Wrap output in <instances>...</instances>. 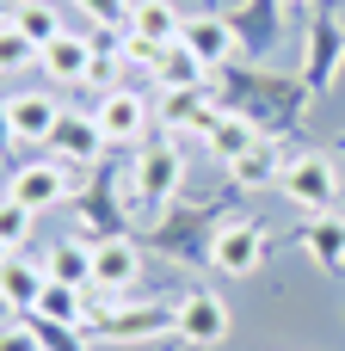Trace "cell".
<instances>
[{"label": "cell", "mask_w": 345, "mask_h": 351, "mask_svg": "<svg viewBox=\"0 0 345 351\" xmlns=\"http://www.w3.org/2000/svg\"><path fill=\"white\" fill-rule=\"evenodd\" d=\"M185 185V154L179 142H154V148H136V173H130V197H142V210H160L173 204Z\"/></svg>", "instance_id": "obj_1"}, {"label": "cell", "mask_w": 345, "mask_h": 351, "mask_svg": "<svg viewBox=\"0 0 345 351\" xmlns=\"http://www.w3.org/2000/svg\"><path fill=\"white\" fill-rule=\"evenodd\" d=\"M284 197L290 204H302L309 216H333V197H340V167L327 160V154H296V160H284Z\"/></svg>", "instance_id": "obj_2"}, {"label": "cell", "mask_w": 345, "mask_h": 351, "mask_svg": "<svg viewBox=\"0 0 345 351\" xmlns=\"http://www.w3.org/2000/svg\"><path fill=\"white\" fill-rule=\"evenodd\" d=\"M167 333H179V308H167V302H142V308H111V315H99L93 327H86V339H167Z\"/></svg>", "instance_id": "obj_3"}, {"label": "cell", "mask_w": 345, "mask_h": 351, "mask_svg": "<svg viewBox=\"0 0 345 351\" xmlns=\"http://www.w3.org/2000/svg\"><path fill=\"white\" fill-rule=\"evenodd\" d=\"M68 191H74V173H68L62 160H49V154L31 160V167H12V179H6V197L25 204V210H37V216H43L49 204H62Z\"/></svg>", "instance_id": "obj_4"}, {"label": "cell", "mask_w": 345, "mask_h": 351, "mask_svg": "<svg viewBox=\"0 0 345 351\" xmlns=\"http://www.w3.org/2000/svg\"><path fill=\"white\" fill-rule=\"evenodd\" d=\"M210 265L222 278H253L265 265V228L259 222H222L210 241Z\"/></svg>", "instance_id": "obj_5"}, {"label": "cell", "mask_w": 345, "mask_h": 351, "mask_svg": "<svg viewBox=\"0 0 345 351\" xmlns=\"http://www.w3.org/2000/svg\"><path fill=\"white\" fill-rule=\"evenodd\" d=\"M345 62V31L333 12H315V25H309V62H302V86L309 93H327L333 86V74H340Z\"/></svg>", "instance_id": "obj_6"}, {"label": "cell", "mask_w": 345, "mask_h": 351, "mask_svg": "<svg viewBox=\"0 0 345 351\" xmlns=\"http://www.w3.org/2000/svg\"><path fill=\"white\" fill-rule=\"evenodd\" d=\"M62 117H68V111H62L56 93H12V99H6V123H12L19 142H43V148H49V136L62 130Z\"/></svg>", "instance_id": "obj_7"}, {"label": "cell", "mask_w": 345, "mask_h": 351, "mask_svg": "<svg viewBox=\"0 0 345 351\" xmlns=\"http://www.w3.org/2000/svg\"><path fill=\"white\" fill-rule=\"evenodd\" d=\"M179 308V339L185 346H222L228 339V302L216 296V290H191L185 302H173Z\"/></svg>", "instance_id": "obj_8"}, {"label": "cell", "mask_w": 345, "mask_h": 351, "mask_svg": "<svg viewBox=\"0 0 345 351\" xmlns=\"http://www.w3.org/2000/svg\"><path fill=\"white\" fill-rule=\"evenodd\" d=\"M179 43H185V49H198L210 68H228V62L241 56V31H235V19H222V12H191Z\"/></svg>", "instance_id": "obj_9"}, {"label": "cell", "mask_w": 345, "mask_h": 351, "mask_svg": "<svg viewBox=\"0 0 345 351\" xmlns=\"http://www.w3.org/2000/svg\"><path fill=\"white\" fill-rule=\"evenodd\" d=\"M93 117H99V130H105V142H142L148 136V123H154V111H148V99H136V93H105L99 105H93Z\"/></svg>", "instance_id": "obj_10"}, {"label": "cell", "mask_w": 345, "mask_h": 351, "mask_svg": "<svg viewBox=\"0 0 345 351\" xmlns=\"http://www.w3.org/2000/svg\"><path fill=\"white\" fill-rule=\"evenodd\" d=\"M105 148H111V142H105L99 117H80V111H68L62 130L49 136V160H62V167H93Z\"/></svg>", "instance_id": "obj_11"}, {"label": "cell", "mask_w": 345, "mask_h": 351, "mask_svg": "<svg viewBox=\"0 0 345 351\" xmlns=\"http://www.w3.org/2000/svg\"><path fill=\"white\" fill-rule=\"evenodd\" d=\"M216 117H222V105H210V93L198 86V93H173V86H160V111H154V123L160 130H198V136H210L216 130Z\"/></svg>", "instance_id": "obj_12"}, {"label": "cell", "mask_w": 345, "mask_h": 351, "mask_svg": "<svg viewBox=\"0 0 345 351\" xmlns=\"http://www.w3.org/2000/svg\"><path fill=\"white\" fill-rule=\"evenodd\" d=\"M136 278H142V253H136V241H99L93 247V290H111V296H123V290H136Z\"/></svg>", "instance_id": "obj_13"}, {"label": "cell", "mask_w": 345, "mask_h": 351, "mask_svg": "<svg viewBox=\"0 0 345 351\" xmlns=\"http://www.w3.org/2000/svg\"><path fill=\"white\" fill-rule=\"evenodd\" d=\"M93 49L99 43H86L80 31H62L56 43H43V56H37V68L56 80V86H86V68H93Z\"/></svg>", "instance_id": "obj_14"}, {"label": "cell", "mask_w": 345, "mask_h": 351, "mask_svg": "<svg viewBox=\"0 0 345 351\" xmlns=\"http://www.w3.org/2000/svg\"><path fill=\"white\" fill-rule=\"evenodd\" d=\"M123 31H136V37H148V43H160V49H167V43H179V37H185V12H179L173 0H136Z\"/></svg>", "instance_id": "obj_15"}, {"label": "cell", "mask_w": 345, "mask_h": 351, "mask_svg": "<svg viewBox=\"0 0 345 351\" xmlns=\"http://www.w3.org/2000/svg\"><path fill=\"white\" fill-rule=\"evenodd\" d=\"M154 80L173 86V93H198V86H210V62L198 49H185V43H167L160 62H154Z\"/></svg>", "instance_id": "obj_16"}, {"label": "cell", "mask_w": 345, "mask_h": 351, "mask_svg": "<svg viewBox=\"0 0 345 351\" xmlns=\"http://www.w3.org/2000/svg\"><path fill=\"white\" fill-rule=\"evenodd\" d=\"M296 241L309 247V259H315L321 271H340V265H345V222H340V216H309Z\"/></svg>", "instance_id": "obj_17"}, {"label": "cell", "mask_w": 345, "mask_h": 351, "mask_svg": "<svg viewBox=\"0 0 345 351\" xmlns=\"http://www.w3.org/2000/svg\"><path fill=\"white\" fill-rule=\"evenodd\" d=\"M204 142H210V154H216L222 167H235L247 148H259V123H253V117H241V111H222V117H216V130H210Z\"/></svg>", "instance_id": "obj_18"}, {"label": "cell", "mask_w": 345, "mask_h": 351, "mask_svg": "<svg viewBox=\"0 0 345 351\" xmlns=\"http://www.w3.org/2000/svg\"><path fill=\"white\" fill-rule=\"evenodd\" d=\"M43 284H49V271L31 265V259H19V253L0 265V302H6V308H37Z\"/></svg>", "instance_id": "obj_19"}, {"label": "cell", "mask_w": 345, "mask_h": 351, "mask_svg": "<svg viewBox=\"0 0 345 351\" xmlns=\"http://www.w3.org/2000/svg\"><path fill=\"white\" fill-rule=\"evenodd\" d=\"M43 271H49V284L93 290V247H80V241H56V247L43 253Z\"/></svg>", "instance_id": "obj_20"}, {"label": "cell", "mask_w": 345, "mask_h": 351, "mask_svg": "<svg viewBox=\"0 0 345 351\" xmlns=\"http://www.w3.org/2000/svg\"><path fill=\"white\" fill-rule=\"evenodd\" d=\"M31 315L62 321V327H86V321H93V302H86V290H74V284H43V296H37Z\"/></svg>", "instance_id": "obj_21"}, {"label": "cell", "mask_w": 345, "mask_h": 351, "mask_svg": "<svg viewBox=\"0 0 345 351\" xmlns=\"http://www.w3.org/2000/svg\"><path fill=\"white\" fill-rule=\"evenodd\" d=\"M228 173H235V185H241V191H265V185H278V179H284V160H278V148H272V142H259V148H247Z\"/></svg>", "instance_id": "obj_22"}, {"label": "cell", "mask_w": 345, "mask_h": 351, "mask_svg": "<svg viewBox=\"0 0 345 351\" xmlns=\"http://www.w3.org/2000/svg\"><path fill=\"white\" fill-rule=\"evenodd\" d=\"M12 25L37 43V56H43V43H56V37H62V19H56V6H49V0H12Z\"/></svg>", "instance_id": "obj_23"}, {"label": "cell", "mask_w": 345, "mask_h": 351, "mask_svg": "<svg viewBox=\"0 0 345 351\" xmlns=\"http://www.w3.org/2000/svg\"><path fill=\"white\" fill-rule=\"evenodd\" d=\"M278 12H284L278 0H253L247 12H235V31H241V49H253V56H259V49H272V19H278Z\"/></svg>", "instance_id": "obj_24"}, {"label": "cell", "mask_w": 345, "mask_h": 351, "mask_svg": "<svg viewBox=\"0 0 345 351\" xmlns=\"http://www.w3.org/2000/svg\"><path fill=\"white\" fill-rule=\"evenodd\" d=\"M37 62V43L12 25V19H0V74H25Z\"/></svg>", "instance_id": "obj_25"}, {"label": "cell", "mask_w": 345, "mask_h": 351, "mask_svg": "<svg viewBox=\"0 0 345 351\" xmlns=\"http://www.w3.org/2000/svg\"><path fill=\"white\" fill-rule=\"evenodd\" d=\"M31 222H37V210H25V204H12V197H0V241L19 253L25 241H31Z\"/></svg>", "instance_id": "obj_26"}, {"label": "cell", "mask_w": 345, "mask_h": 351, "mask_svg": "<svg viewBox=\"0 0 345 351\" xmlns=\"http://www.w3.org/2000/svg\"><path fill=\"white\" fill-rule=\"evenodd\" d=\"M31 333H37V346H43V351H86V346H80V333H86V327H62V321L31 315Z\"/></svg>", "instance_id": "obj_27"}, {"label": "cell", "mask_w": 345, "mask_h": 351, "mask_svg": "<svg viewBox=\"0 0 345 351\" xmlns=\"http://www.w3.org/2000/svg\"><path fill=\"white\" fill-rule=\"evenodd\" d=\"M74 6H80L93 25H130V6H136V0H74Z\"/></svg>", "instance_id": "obj_28"}, {"label": "cell", "mask_w": 345, "mask_h": 351, "mask_svg": "<svg viewBox=\"0 0 345 351\" xmlns=\"http://www.w3.org/2000/svg\"><path fill=\"white\" fill-rule=\"evenodd\" d=\"M117 62H123V56H111V49H93L86 86H99V99H105V93H117V86H111V80H117Z\"/></svg>", "instance_id": "obj_29"}, {"label": "cell", "mask_w": 345, "mask_h": 351, "mask_svg": "<svg viewBox=\"0 0 345 351\" xmlns=\"http://www.w3.org/2000/svg\"><path fill=\"white\" fill-rule=\"evenodd\" d=\"M0 351H43V346H37L31 321H0Z\"/></svg>", "instance_id": "obj_30"}, {"label": "cell", "mask_w": 345, "mask_h": 351, "mask_svg": "<svg viewBox=\"0 0 345 351\" xmlns=\"http://www.w3.org/2000/svg\"><path fill=\"white\" fill-rule=\"evenodd\" d=\"M12 142H19V136H12V123H6V99H0V154H6Z\"/></svg>", "instance_id": "obj_31"}, {"label": "cell", "mask_w": 345, "mask_h": 351, "mask_svg": "<svg viewBox=\"0 0 345 351\" xmlns=\"http://www.w3.org/2000/svg\"><path fill=\"white\" fill-rule=\"evenodd\" d=\"M6 259H12V247H6V241H0V265H6Z\"/></svg>", "instance_id": "obj_32"}, {"label": "cell", "mask_w": 345, "mask_h": 351, "mask_svg": "<svg viewBox=\"0 0 345 351\" xmlns=\"http://www.w3.org/2000/svg\"><path fill=\"white\" fill-rule=\"evenodd\" d=\"M284 6H309V0H284Z\"/></svg>", "instance_id": "obj_33"}, {"label": "cell", "mask_w": 345, "mask_h": 351, "mask_svg": "<svg viewBox=\"0 0 345 351\" xmlns=\"http://www.w3.org/2000/svg\"><path fill=\"white\" fill-rule=\"evenodd\" d=\"M0 6H6V0H0Z\"/></svg>", "instance_id": "obj_34"}]
</instances>
